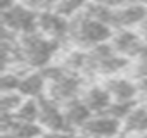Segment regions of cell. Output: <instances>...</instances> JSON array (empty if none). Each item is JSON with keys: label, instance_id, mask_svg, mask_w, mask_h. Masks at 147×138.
Instances as JSON below:
<instances>
[{"label": "cell", "instance_id": "obj_20", "mask_svg": "<svg viewBox=\"0 0 147 138\" xmlns=\"http://www.w3.org/2000/svg\"><path fill=\"white\" fill-rule=\"evenodd\" d=\"M138 104H140L138 100H137V102H113L106 114H109L111 117H114V119H118V121L123 123V121L131 114V111H133Z\"/></svg>", "mask_w": 147, "mask_h": 138}, {"label": "cell", "instance_id": "obj_27", "mask_svg": "<svg viewBox=\"0 0 147 138\" xmlns=\"http://www.w3.org/2000/svg\"><path fill=\"white\" fill-rule=\"evenodd\" d=\"M2 138H18V136H14L12 133H2Z\"/></svg>", "mask_w": 147, "mask_h": 138}, {"label": "cell", "instance_id": "obj_4", "mask_svg": "<svg viewBox=\"0 0 147 138\" xmlns=\"http://www.w3.org/2000/svg\"><path fill=\"white\" fill-rule=\"evenodd\" d=\"M128 66H130V59L119 55L111 47V43H102L99 47L87 50L85 74L113 78V76H118L119 73H123Z\"/></svg>", "mask_w": 147, "mask_h": 138}, {"label": "cell", "instance_id": "obj_19", "mask_svg": "<svg viewBox=\"0 0 147 138\" xmlns=\"http://www.w3.org/2000/svg\"><path fill=\"white\" fill-rule=\"evenodd\" d=\"M26 73V71H24ZM21 76L23 73L16 71V69H7L2 73V81H0V88L2 93H16L19 90V83H21Z\"/></svg>", "mask_w": 147, "mask_h": 138}, {"label": "cell", "instance_id": "obj_2", "mask_svg": "<svg viewBox=\"0 0 147 138\" xmlns=\"http://www.w3.org/2000/svg\"><path fill=\"white\" fill-rule=\"evenodd\" d=\"M43 73L47 76V93L45 97L52 98L54 102L64 105L69 100L80 98L87 83H85V76L67 71L66 67H62L61 64L57 66H49L43 69Z\"/></svg>", "mask_w": 147, "mask_h": 138}, {"label": "cell", "instance_id": "obj_15", "mask_svg": "<svg viewBox=\"0 0 147 138\" xmlns=\"http://www.w3.org/2000/svg\"><path fill=\"white\" fill-rule=\"evenodd\" d=\"M147 131V107L140 102L131 114L123 121V136L131 135V133H144Z\"/></svg>", "mask_w": 147, "mask_h": 138}, {"label": "cell", "instance_id": "obj_9", "mask_svg": "<svg viewBox=\"0 0 147 138\" xmlns=\"http://www.w3.org/2000/svg\"><path fill=\"white\" fill-rule=\"evenodd\" d=\"M147 19V5L144 4H125L114 9L113 28L114 29H133Z\"/></svg>", "mask_w": 147, "mask_h": 138}, {"label": "cell", "instance_id": "obj_28", "mask_svg": "<svg viewBox=\"0 0 147 138\" xmlns=\"http://www.w3.org/2000/svg\"><path fill=\"white\" fill-rule=\"evenodd\" d=\"M142 104H144V105L147 107V95H145V97H142Z\"/></svg>", "mask_w": 147, "mask_h": 138}, {"label": "cell", "instance_id": "obj_8", "mask_svg": "<svg viewBox=\"0 0 147 138\" xmlns=\"http://www.w3.org/2000/svg\"><path fill=\"white\" fill-rule=\"evenodd\" d=\"M109 43L119 55H123L130 60H137L145 45L140 33L133 31V29H114V35Z\"/></svg>", "mask_w": 147, "mask_h": 138}, {"label": "cell", "instance_id": "obj_17", "mask_svg": "<svg viewBox=\"0 0 147 138\" xmlns=\"http://www.w3.org/2000/svg\"><path fill=\"white\" fill-rule=\"evenodd\" d=\"M7 133H12L18 138H38L45 131L38 123H23V121H18L14 117V123H12V126Z\"/></svg>", "mask_w": 147, "mask_h": 138}, {"label": "cell", "instance_id": "obj_7", "mask_svg": "<svg viewBox=\"0 0 147 138\" xmlns=\"http://www.w3.org/2000/svg\"><path fill=\"white\" fill-rule=\"evenodd\" d=\"M69 29H71V19L61 16L55 11H43L38 12V31L59 43L69 42Z\"/></svg>", "mask_w": 147, "mask_h": 138}, {"label": "cell", "instance_id": "obj_23", "mask_svg": "<svg viewBox=\"0 0 147 138\" xmlns=\"http://www.w3.org/2000/svg\"><path fill=\"white\" fill-rule=\"evenodd\" d=\"M21 0H0V4H2V11H5V9H11V7H14L16 4H19Z\"/></svg>", "mask_w": 147, "mask_h": 138}, {"label": "cell", "instance_id": "obj_26", "mask_svg": "<svg viewBox=\"0 0 147 138\" xmlns=\"http://www.w3.org/2000/svg\"><path fill=\"white\" fill-rule=\"evenodd\" d=\"M73 138H100V136H92V135H85V133H76Z\"/></svg>", "mask_w": 147, "mask_h": 138}, {"label": "cell", "instance_id": "obj_10", "mask_svg": "<svg viewBox=\"0 0 147 138\" xmlns=\"http://www.w3.org/2000/svg\"><path fill=\"white\" fill-rule=\"evenodd\" d=\"M80 133L92 135V136H100V138H116L123 133V123L111 117L109 114H95L82 128Z\"/></svg>", "mask_w": 147, "mask_h": 138}, {"label": "cell", "instance_id": "obj_6", "mask_svg": "<svg viewBox=\"0 0 147 138\" xmlns=\"http://www.w3.org/2000/svg\"><path fill=\"white\" fill-rule=\"evenodd\" d=\"M40 100V119L38 124L43 128L45 133H64V135H73L67 128L66 117L62 105L54 102L49 97H42Z\"/></svg>", "mask_w": 147, "mask_h": 138}, {"label": "cell", "instance_id": "obj_5", "mask_svg": "<svg viewBox=\"0 0 147 138\" xmlns=\"http://www.w3.org/2000/svg\"><path fill=\"white\" fill-rule=\"evenodd\" d=\"M2 26L4 29L14 33L16 36H24L38 31V12L23 2L16 4L11 9L2 11Z\"/></svg>", "mask_w": 147, "mask_h": 138}, {"label": "cell", "instance_id": "obj_11", "mask_svg": "<svg viewBox=\"0 0 147 138\" xmlns=\"http://www.w3.org/2000/svg\"><path fill=\"white\" fill-rule=\"evenodd\" d=\"M106 88L109 90L113 102H137L138 100V86L137 81L133 78L128 76H113L107 78V81L104 83Z\"/></svg>", "mask_w": 147, "mask_h": 138}, {"label": "cell", "instance_id": "obj_22", "mask_svg": "<svg viewBox=\"0 0 147 138\" xmlns=\"http://www.w3.org/2000/svg\"><path fill=\"white\" fill-rule=\"evenodd\" d=\"M75 135H64V133H43L38 138H73Z\"/></svg>", "mask_w": 147, "mask_h": 138}, {"label": "cell", "instance_id": "obj_12", "mask_svg": "<svg viewBox=\"0 0 147 138\" xmlns=\"http://www.w3.org/2000/svg\"><path fill=\"white\" fill-rule=\"evenodd\" d=\"M62 111H64V117H66V123H67V128L73 135H76L82 131V128L92 119V111L85 105V102L80 98H75V100H69L62 105Z\"/></svg>", "mask_w": 147, "mask_h": 138}, {"label": "cell", "instance_id": "obj_24", "mask_svg": "<svg viewBox=\"0 0 147 138\" xmlns=\"http://www.w3.org/2000/svg\"><path fill=\"white\" fill-rule=\"evenodd\" d=\"M138 33H140V36L144 38V42H147V19L138 26Z\"/></svg>", "mask_w": 147, "mask_h": 138}, {"label": "cell", "instance_id": "obj_25", "mask_svg": "<svg viewBox=\"0 0 147 138\" xmlns=\"http://www.w3.org/2000/svg\"><path fill=\"white\" fill-rule=\"evenodd\" d=\"M125 136L126 138H147V131H144V133H131V135H125Z\"/></svg>", "mask_w": 147, "mask_h": 138}, {"label": "cell", "instance_id": "obj_14", "mask_svg": "<svg viewBox=\"0 0 147 138\" xmlns=\"http://www.w3.org/2000/svg\"><path fill=\"white\" fill-rule=\"evenodd\" d=\"M47 76L42 71H26L21 76V83H19V90L18 93H21L24 98H42L47 93Z\"/></svg>", "mask_w": 147, "mask_h": 138}, {"label": "cell", "instance_id": "obj_16", "mask_svg": "<svg viewBox=\"0 0 147 138\" xmlns=\"http://www.w3.org/2000/svg\"><path fill=\"white\" fill-rule=\"evenodd\" d=\"M14 117L23 123H38L40 119V100L38 98H24L19 109L14 112Z\"/></svg>", "mask_w": 147, "mask_h": 138}, {"label": "cell", "instance_id": "obj_18", "mask_svg": "<svg viewBox=\"0 0 147 138\" xmlns=\"http://www.w3.org/2000/svg\"><path fill=\"white\" fill-rule=\"evenodd\" d=\"M88 4H90V0H59L54 11L67 19H73L75 16L82 14Z\"/></svg>", "mask_w": 147, "mask_h": 138}, {"label": "cell", "instance_id": "obj_3", "mask_svg": "<svg viewBox=\"0 0 147 138\" xmlns=\"http://www.w3.org/2000/svg\"><path fill=\"white\" fill-rule=\"evenodd\" d=\"M113 35H114V29L111 26H107L94 17H88L83 12L71 19L69 42L76 48L90 50L102 43H109Z\"/></svg>", "mask_w": 147, "mask_h": 138}, {"label": "cell", "instance_id": "obj_1", "mask_svg": "<svg viewBox=\"0 0 147 138\" xmlns=\"http://www.w3.org/2000/svg\"><path fill=\"white\" fill-rule=\"evenodd\" d=\"M62 43L43 36L40 31L18 36V48H19V64L21 69L28 71H42L49 67L50 62L59 54Z\"/></svg>", "mask_w": 147, "mask_h": 138}, {"label": "cell", "instance_id": "obj_13", "mask_svg": "<svg viewBox=\"0 0 147 138\" xmlns=\"http://www.w3.org/2000/svg\"><path fill=\"white\" fill-rule=\"evenodd\" d=\"M82 100L85 102V105L92 111V114H106L107 109L113 104V97L109 93V90L106 88V85H87L83 93H82Z\"/></svg>", "mask_w": 147, "mask_h": 138}, {"label": "cell", "instance_id": "obj_21", "mask_svg": "<svg viewBox=\"0 0 147 138\" xmlns=\"http://www.w3.org/2000/svg\"><path fill=\"white\" fill-rule=\"evenodd\" d=\"M24 97L21 93H2V114H14L23 104Z\"/></svg>", "mask_w": 147, "mask_h": 138}]
</instances>
